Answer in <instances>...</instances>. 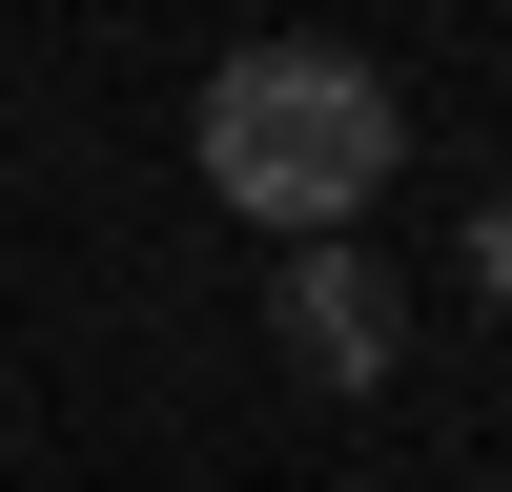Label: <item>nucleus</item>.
Wrapping results in <instances>:
<instances>
[{
    "instance_id": "1",
    "label": "nucleus",
    "mask_w": 512,
    "mask_h": 492,
    "mask_svg": "<svg viewBox=\"0 0 512 492\" xmlns=\"http://www.w3.org/2000/svg\"><path fill=\"white\" fill-rule=\"evenodd\" d=\"M185 144H205V185H226L246 226H287V246H349V205L410 164V123H390V82H369L349 41H246V62H205Z\"/></svg>"
},
{
    "instance_id": "2",
    "label": "nucleus",
    "mask_w": 512,
    "mask_h": 492,
    "mask_svg": "<svg viewBox=\"0 0 512 492\" xmlns=\"http://www.w3.org/2000/svg\"><path fill=\"white\" fill-rule=\"evenodd\" d=\"M267 349L308 369V390H390L410 308H390V267H369V246H287V287H267Z\"/></svg>"
},
{
    "instance_id": "3",
    "label": "nucleus",
    "mask_w": 512,
    "mask_h": 492,
    "mask_svg": "<svg viewBox=\"0 0 512 492\" xmlns=\"http://www.w3.org/2000/svg\"><path fill=\"white\" fill-rule=\"evenodd\" d=\"M472 308H512V205H492V226H472Z\"/></svg>"
}]
</instances>
